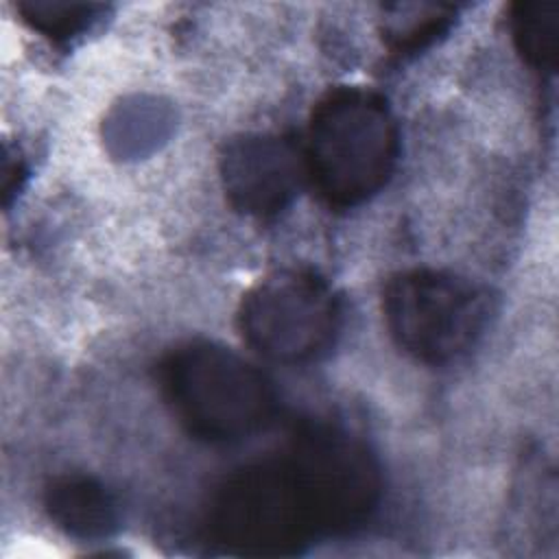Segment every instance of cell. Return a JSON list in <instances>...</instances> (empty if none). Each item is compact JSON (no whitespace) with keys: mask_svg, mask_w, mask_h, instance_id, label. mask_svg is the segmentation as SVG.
Here are the masks:
<instances>
[{"mask_svg":"<svg viewBox=\"0 0 559 559\" xmlns=\"http://www.w3.org/2000/svg\"><path fill=\"white\" fill-rule=\"evenodd\" d=\"M210 524L227 550L264 557L299 552L319 533L290 459L236 472L216 493Z\"/></svg>","mask_w":559,"mask_h":559,"instance_id":"cell-4","label":"cell"},{"mask_svg":"<svg viewBox=\"0 0 559 559\" xmlns=\"http://www.w3.org/2000/svg\"><path fill=\"white\" fill-rule=\"evenodd\" d=\"M382 310L389 334L406 354L426 365H448L485 334L491 299L467 277L411 269L386 282Z\"/></svg>","mask_w":559,"mask_h":559,"instance_id":"cell-3","label":"cell"},{"mask_svg":"<svg viewBox=\"0 0 559 559\" xmlns=\"http://www.w3.org/2000/svg\"><path fill=\"white\" fill-rule=\"evenodd\" d=\"M513 39L522 57L537 70L552 72L559 50V15L552 2H524L511 13Z\"/></svg>","mask_w":559,"mask_h":559,"instance_id":"cell-10","label":"cell"},{"mask_svg":"<svg viewBox=\"0 0 559 559\" xmlns=\"http://www.w3.org/2000/svg\"><path fill=\"white\" fill-rule=\"evenodd\" d=\"M162 393L197 439L231 443L264 428L275 408L269 378L249 360L210 341L177 347L162 365Z\"/></svg>","mask_w":559,"mask_h":559,"instance_id":"cell-2","label":"cell"},{"mask_svg":"<svg viewBox=\"0 0 559 559\" xmlns=\"http://www.w3.org/2000/svg\"><path fill=\"white\" fill-rule=\"evenodd\" d=\"M17 11L24 22L55 41H68L90 31L105 11L98 4H66V2H20Z\"/></svg>","mask_w":559,"mask_h":559,"instance_id":"cell-11","label":"cell"},{"mask_svg":"<svg viewBox=\"0 0 559 559\" xmlns=\"http://www.w3.org/2000/svg\"><path fill=\"white\" fill-rule=\"evenodd\" d=\"M50 520L79 539H105L118 528V507L94 478L61 476L46 489Z\"/></svg>","mask_w":559,"mask_h":559,"instance_id":"cell-8","label":"cell"},{"mask_svg":"<svg viewBox=\"0 0 559 559\" xmlns=\"http://www.w3.org/2000/svg\"><path fill=\"white\" fill-rule=\"evenodd\" d=\"M397 148V127L384 98L362 87H338L312 111L304 166L330 205L354 207L382 190Z\"/></svg>","mask_w":559,"mask_h":559,"instance_id":"cell-1","label":"cell"},{"mask_svg":"<svg viewBox=\"0 0 559 559\" xmlns=\"http://www.w3.org/2000/svg\"><path fill=\"white\" fill-rule=\"evenodd\" d=\"M170 124V111L155 98H133L120 105L107 120V142L120 155H142L166 138Z\"/></svg>","mask_w":559,"mask_h":559,"instance_id":"cell-9","label":"cell"},{"mask_svg":"<svg viewBox=\"0 0 559 559\" xmlns=\"http://www.w3.org/2000/svg\"><path fill=\"white\" fill-rule=\"evenodd\" d=\"M247 343L277 362H308L325 354L338 334L341 308L330 286L308 271H275L240 304Z\"/></svg>","mask_w":559,"mask_h":559,"instance_id":"cell-5","label":"cell"},{"mask_svg":"<svg viewBox=\"0 0 559 559\" xmlns=\"http://www.w3.org/2000/svg\"><path fill=\"white\" fill-rule=\"evenodd\" d=\"M312 507L319 531L362 522L380 496V474L362 443L345 432H306L288 456Z\"/></svg>","mask_w":559,"mask_h":559,"instance_id":"cell-6","label":"cell"},{"mask_svg":"<svg viewBox=\"0 0 559 559\" xmlns=\"http://www.w3.org/2000/svg\"><path fill=\"white\" fill-rule=\"evenodd\" d=\"M304 175V155L277 135L234 138L221 155L225 194L247 216L266 218L282 212L297 194Z\"/></svg>","mask_w":559,"mask_h":559,"instance_id":"cell-7","label":"cell"}]
</instances>
